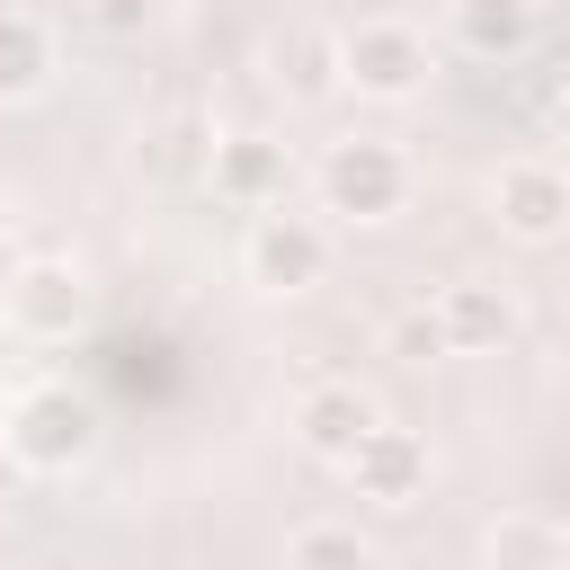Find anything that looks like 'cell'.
<instances>
[{
  "instance_id": "2",
  "label": "cell",
  "mask_w": 570,
  "mask_h": 570,
  "mask_svg": "<svg viewBox=\"0 0 570 570\" xmlns=\"http://www.w3.org/2000/svg\"><path fill=\"white\" fill-rule=\"evenodd\" d=\"M330 45H338V89L383 98V107L419 98L428 71H436V53H428V36H419L410 18H356V27H338Z\"/></svg>"
},
{
  "instance_id": "3",
  "label": "cell",
  "mask_w": 570,
  "mask_h": 570,
  "mask_svg": "<svg viewBox=\"0 0 570 570\" xmlns=\"http://www.w3.org/2000/svg\"><path fill=\"white\" fill-rule=\"evenodd\" d=\"M312 187H321V214L392 223V214L410 205V160H401V142H383V134H347V142H330V151H321Z\"/></svg>"
},
{
  "instance_id": "16",
  "label": "cell",
  "mask_w": 570,
  "mask_h": 570,
  "mask_svg": "<svg viewBox=\"0 0 570 570\" xmlns=\"http://www.w3.org/2000/svg\"><path fill=\"white\" fill-rule=\"evenodd\" d=\"M303 98H321V89H338V45L330 36H294V71H285Z\"/></svg>"
},
{
  "instance_id": "4",
  "label": "cell",
  "mask_w": 570,
  "mask_h": 570,
  "mask_svg": "<svg viewBox=\"0 0 570 570\" xmlns=\"http://www.w3.org/2000/svg\"><path fill=\"white\" fill-rule=\"evenodd\" d=\"M0 330L27 347H71L89 330V276L71 258H18L0 285Z\"/></svg>"
},
{
  "instance_id": "18",
  "label": "cell",
  "mask_w": 570,
  "mask_h": 570,
  "mask_svg": "<svg viewBox=\"0 0 570 570\" xmlns=\"http://www.w3.org/2000/svg\"><path fill=\"white\" fill-rule=\"evenodd\" d=\"M142 9H151V0H89L98 27H142Z\"/></svg>"
},
{
  "instance_id": "11",
  "label": "cell",
  "mask_w": 570,
  "mask_h": 570,
  "mask_svg": "<svg viewBox=\"0 0 570 570\" xmlns=\"http://www.w3.org/2000/svg\"><path fill=\"white\" fill-rule=\"evenodd\" d=\"M481 561L490 570H570V534L543 508H499L481 525Z\"/></svg>"
},
{
  "instance_id": "9",
  "label": "cell",
  "mask_w": 570,
  "mask_h": 570,
  "mask_svg": "<svg viewBox=\"0 0 570 570\" xmlns=\"http://www.w3.org/2000/svg\"><path fill=\"white\" fill-rule=\"evenodd\" d=\"M205 178H214L223 205L267 214V205H285V142H276V134H214Z\"/></svg>"
},
{
  "instance_id": "10",
  "label": "cell",
  "mask_w": 570,
  "mask_h": 570,
  "mask_svg": "<svg viewBox=\"0 0 570 570\" xmlns=\"http://www.w3.org/2000/svg\"><path fill=\"white\" fill-rule=\"evenodd\" d=\"M374 419H383V410H374L365 383H312V392L294 401V436H303V454H321V463H347Z\"/></svg>"
},
{
  "instance_id": "12",
  "label": "cell",
  "mask_w": 570,
  "mask_h": 570,
  "mask_svg": "<svg viewBox=\"0 0 570 570\" xmlns=\"http://www.w3.org/2000/svg\"><path fill=\"white\" fill-rule=\"evenodd\" d=\"M45 80H53V36H45V18L0 9V107L45 98Z\"/></svg>"
},
{
  "instance_id": "15",
  "label": "cell",
  "mask_w": 570,
  "mask_h": 570,
  "mask_svg": "<svg viewBox=\"0 0 570 570\" xmlns=\"http://www.w3.org/2000/svg\"><path fill=\"white\" fill-rule=\"evenodd\" d=\"M205 151H214V142H205V125H196V116H169V125L151 134V151H142V169H151V178H178V169H196Z\"/></svg>"
},
{
  "instance_id": "1",
  "label": "cell",
  "mask_w": 570,
  "mask_h": 570,
  "mask_svg": "<svg viewBox=\"0 0 570 570\" xmlns=\"http://www.w3.org/2000/svg\"><path fill=\"white\" fill-rule=\"evenodd\" d=\"M0 445L18 472H80L98 454V401L71 383H27L0 410Z\"/></svg>"
},
{
  "instance_id": "13",
  "label": "cell",
  "mask_w": 570,
  "mask_h": 570,
  "mask_svg": "<svg viewBox=\"0 0 570 570\" xmlns=\"http://www.w3.org/2000/svg\"><path fill=\"white\" fill-rule=\"evenodd\" d=\"M454 45L481 62H508L534 45V0H454Z\"/></svg>"
},
{
  "instance_id": "6",
  "label": "cell",
  "mask_w": 570,
  "mask_h": 570,
  "mask_svg": "<svg viewBox=\"0 0 570 570\" xmlns=\"http://www.w3.org/2000/svg\"><path fill=\"white\" fill-rule=\"evenodd\" d=\"M490 214H499L508 240L543 249V240H561V223H570V178H561L552 160H508V169L490 178Z\"/></svg>"
},
{
  "instance_id": "17",
  "label": "cell",
  "mask_w": 570,
  "mask_h": 570,
  "mask_svg": "<svg viewBox=\"0 0 570 570\" xmlns=\"http://www.w3.org/2000/svg\"><path fill=\"white\" fill-rule=\"evenodd\" d=\"M392 356H401V365H436V356H445L436 312H401V321H392Z\"/></svg>"
},
{
  "instance_id": "7",
  "label": "cell",
  "mask_w": 570,
  "mask_h": 570,
  "mask_svg": "<svg viewBox=\"0 0 570 570\" xmlns=\"http://www.w3.org/2000/svg\"><path fill=\"white\" fill-rule=\"evenodd\" d=\"M338 472H347V481H356V499H374V508H419V499H428V436H410V428L374 419V428H365V445H356Z\"/></svg>"
},
{
  "instance_id": "8",
  "label": "cell",
  "mask_w": 570,
  "mask_h": 570,
  "mask_svg": "<svg viewBox=\"0 0 570 570\" xmlns=\"http://www.w3.org/2000/svg\"><path fill=\"white\" fill-rule=\"evenodd\" d=\"M428 312H436V330H445V356H499V347L517 338V294L490 285V276L445 285Z\"/></svg>"
},
{
  "instance_id": "5",
  "label": "cell",
  "mask_w": 570,
  "mask_h": 570,
  "mask_svg": "<svg viewBox=\"0 0 570 570\" xmlns=\"http://www.w3.org/2000/svg\"><path fill=\"white\" fill-rule=\"evenodd\" d=\"M240 267H249L258 294H312V285L330 276V232H321L312 214L267 205V214L249 223V240H240Z\"/></svg>"
},
{
  "instance_id": "14",
  "label": "cell",
  "mask_w": 570,
  "mask_h": 570,
  "mask_svg": "<svg viewBox=\"0 0 570 570\" xmlns=\"http://www.w3.org/2000/svg\"><path fill=\"white\" fill-rule=\"evenodd\" d=\"M285 570H374V552H365V534H356V525H330V517H312V525H294V543H285Z\"/></svg>"
}]
</instances>
